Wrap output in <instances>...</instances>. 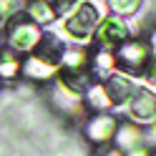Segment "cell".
I'll list each match as a JSON object with an SVG mask.
<instances>
[{
    "instance_id": "6da1fadb",
    "label": "cell",
    "mask_w": 156,
    "mask_h": 156,
    "mask_svg": "<svg viewBox=\"0 0 156 156\" xmlns=\"http://www.w3.org/2000/svg\"><path fill=\"white\" fill-rule=\"evenodd\" d=\"M5 38L8 48H13V51H35V45L43 38V30L35 20L28 18L25 10H18L13 18L5 20Z\"/></svg>"
},
{
    "instance_id": "7a4b0ae2",
    "label": "cell",
    "mask_w": 156,
    "mask_h": 156,
    "mask_svg": "<svg viewBox=\"0 0 156 156\" xmlns=\"http://www.w3.org/2000/svg\"><path fill=\"white\" fill-rule=\"evenodd\" d=\"M113 58H116V66H119L123 73L144 76L146 66L151 61V48H149L146 41H123L116 48Z\"/></svg>"
},
{
    "instance_id": "3957f363",
    "label": "cell",
    "mask_w": 156,
    "mask_h": 156,
    "mask_svg": "<svg viewBox=\"0 0 156 156\" xmlns=\"http://www.w3.org/2000/svg\"><path fill=\"white\" fill-rule=\"evenodd\" d=\"M119 116H113L111 111H101V113H91L83 119V139L88 141L91 146H103V144H111L116 129H119Z\"/></svg>"
},
{
    "instance_id": "277c9868",
    "label": "cell",
    "mask_w": 156,
    "mask_h": 156,
    "mask_svg": "<svg viewBox=\"0 0 156 156\" xmlns=\"http://www.w3.org/2000/svg\"><path fill=\"white\" fill-rule=\"evenodd\" d=\"M96 25H98V8H96L91 0L78 3L76 10L66 15V30L71 33V38H76V41L91 38V33L96 30Z\"/></svg>"
},
{
    "instance_id": "5b68a950",
    "label": "cell",
    "mask_w": 156,
    "mask_h": 156,
    "mask_svg": "<svg viewBox=\"0 0 156 156\" xmlns=\"http://www.w3.org/2000/svg\"><path fill=\"white\" fill-rule=\"evenodd\" d=\"M93 33H96L98 45L106 48V51H111V48H119L123 41H129L131 28L126 25V20L121 15H108V18H103V20H98Z\"/></svg>"
},
{
    "instance_id": "8992f818",
    "label": "cell",
    "mask_w": 156,
    "mask_h": 156,
    "mask_svg": "<svg viewBox=\"0 0 156 156\" xmlns=\"http://www.w3.org/2000/svg\"><path fill=\"white\" fill-rule=\"evenodd\" d=\"M126 113L129 119L136 121V123H146V121H154L156 119V91L146 88H136L133 96L126 101Z\"/></svg>"
},
{
    "instance_id": "52a82bcc",
    "label": "cell",
    "mask_w": 156,
    "mask_h": 156,
    "mask_svg": "<svg viewBox=\"0 0 156 156\" xmlns=\"http://www.w3.org/2000/svg\"><path fill=\"white\" fill-rule=\"evenodd\" d=\"M48 101H51V108L58 111L61 116H81V113L86 111L83 96L71 93L68 88H63L61 83H55L53 88H51V96H48Z\"/></svg>"
},
{
    "instance_id": "ba28073f",
    "label": "cell",
    "mask_w": 156,
    "mask_h": 156,
    "mask_svg": "<svg viewBox=\"0 0 156 156\" xmlns=\"http://www.w3.org/2000/svg\"><path fill=\"white\" fill-rule=\"evenodd\" d=\"M111 144L119 146L126 154V151H133V149H139V146H144L146 144V133L141 129V123L126 119V121H119V129H116V136H113Z\"/></svg>"
},
{
    "instance_id": "9c48e42d",
    "label": "cell",
    "mask_w": 156,
    "mask_h": 156,
    "mask_svg": "<svg viewBox=\"0 0 156 156\" xmlns=\"http://www.w3.org/2000/svg\"><path fill=\"white\" fill-rule=\"evenodd\" d=\"M103 88L111 98V106H126V101L133 96V91L139 88L126 73H111L103 78Z\"/></svg>"
},
{
    "instance_id": "30bf717a",
    "label": "cell",
    "mask_w": 156,
    "mask_h": 156,
    "mask_svg": "<svg viewBox=\"0 0 156 156\" xmlns=\"http://www.w3.org/2000/svg\"><path fill=\"white\" fill-rule=\"evenodd\" d=\"M55 73H58V66L51 63V61H43V58H38V55L25 58L23 66H20V76H25L28 81H33V83H45V81H51Z\"/></svg>"
},
{
    "instance_id": "8fae6325",
    "label": "cell",
    "mask_w": 156,
    "mask_h": 156,
    "mask_svg": "<svg viewBox=\"0 0 156 156\" xmlns=\"http://www.w3.org/2000/svg\"><path fill=\"white\" fill-rule=\"evenodd\" d=\"M83 103H86V111H93V113L113 108L108 93H106V88H103V83H91V88L83 93Z\"/></svg>"
},
{
    "instance_id": "7c38bea8",
    "label": "cell",
    "mask_w": 156,
    "mask_h": 156,
    "mask_svg": "<svg viewBox=\"0 0 156 156\" xmlns=\"http://www.w3.org/2000/svg\"><path fill=\"white\" fill-rule=\"evenodd\" d=\"M20 66L23 61L15 55L13 48L0 51V81H18L20 78Z\"/></svg>"
},
{
    "instance_id": "4fadbf2b",
    "label": "cell",
    "mask_w": 156,
    "mask_h": 156,
    "mask_svg": "<svg viewBox=\"0 0 156 156\" xmlns=\"http://www.w3.org/2000/svg\"><path fill=\"white\" fill-rule=\"evenodd\" d=\"M91 73L93 76H111V71L116 68V58H113V51H106V48H101V51L91 53Z\"/></svg>"
},
{
    "instance_id": "5bb4252c",
    "label": "cell",
    "mask_w": 156,
    "mask_h": 156,
    "mask_svg": "<svg viewBox=\"0 0 156 156\" xmlns=\"http://www.w3.org/2000/svg\"><path fill=\"white\" fill-rule=\"evenodd\" d=\"M25 13H28V18L35 20V23H53V20H55V15H53L51 8H48L45 0H33V3L25 8Z\"/></svg>"
},
{
    "instance_id": "9a60e30c",
    "label": "cell",
    "mask_w": 156,
    "mask_h": 156,
    "mask_svg": "<svg viewBox=\"0 0 156 156\" xmlns=\"http://www.w3.org/2000/svg\"><path fill=\"white\" fill-rule=\"evenodd\" d=\"M116 15H133L141 8V0H106Z\"/></svg>"
},
{
    "instance_id": "2e32d148",
    "label": "cell",
    "mask_w": 156,
    "mask_h": 156,
    "mask_svg": "<svg viewBox=\"0 0 156 156\" xmlns=\"http://www.w3.org/2000/svg\"><path fill=\"white\" fill-rule=\"evenodd\" d=\"M45 3H48V8L53 10L55 18H66V15L78 5V0H45Z\"/></svg>"
},
{
    "instance_id": "e0dca14e",
    "label": "cell",
    "mask_w": 156,
    "mask_h": 156,
    "mask_svg": "<svg viewBox=\"0 0 156 156\" xmlns=\"http://www.w3.org/2000/svg\"><path fill=\"white\" fill-rule=\"evenodd\" d=\"M20 8V0H0V23H5L8 18H13Z\"/></svg>"
},
{
    "instance_id": "ac0fdd59",
    "label": "cell",
    "mask_w": 156,
    "mask_h": 156,
    "mask_svg": "<svg viewBox=\"0 0 156 156\" xmlns=\"http://www.w3.org/2000/svg\"><path fill=\"white\" fill-rule=\"evenodd\" d=\"M91 156H126V154L113 144H103V146H93Z\"/></svg>"
},
{
    "instance_id": "d6986e66",
    "label": "cell",
    "mask_w": 156,
    "mask_h": 156,
    "mask_svg": "<svg viewBox=\"0 0 156 156\" xmlns=\"http://www.w3.org/2000/svg\"><path fill=\"white\" fill-rule=\"evenodd\" d=\"M144 78H146V83H149V88L156 91V58L149 61V66H146V71H144Z\"/></svg>"
},
{
    "instance_id": "ffe728a7",
    "label": "cell",
    "mask_w": 156,
    "mask_h": 156,
    "mask_svg": "<svg viewBox=\"0 0 156 156\" xmlns=\"http://www.w3.org/2000/svg\"><path fill=\"white\" fill-rule=\"evenodd\" d=\"M149 48H151V58H156V28H154L151 35H149Z\"/></svg>"
},
{
    "instance_id": "44dd1931",
    "label": "cell",
    "mask_w": 156,
    "mask_h": 156,
    "mask_svg": "<svg viewBox=\"0 0 156 156\" xmlns=\"http://www.w3.org/2000/svg\"><path fill=\"white\" fill-rule=\"evenodd\" d=\"M154 136H156V119H154Z\"/></svg>"
},
{
    "instance_id": "7402d4cb",
    "label": "cell",
    "mask_w": 156,
    "mask_h": 156,
    "mask_svg": "<svg viewBox=\"0 0 156 156\" xmlns=\"http://www.w3.org/2000/svg\"><path fill=\"white\" fill-rule=\"evenodd\" d=\"M149 156H156V149H154V151H151V154H149Z\"/></svg>"
}]
</instances>
